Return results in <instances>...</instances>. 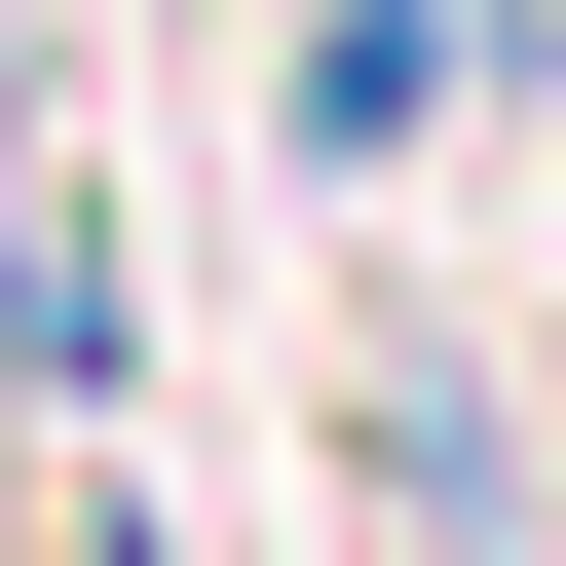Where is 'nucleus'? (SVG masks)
<instances>
[{"instance_id":"2","label":"nucleus","mask_w":566,"mask_h":566,"mask_svg":"<svg viewBox=\"0 0 566 566\" xmlns=\"http://www.w3.org/2000/svg\"><path fill=\"white\" fill-rule=\"evenodd\" d=\"M528 114V0H303V39H264V151H303L340 227L416 189V151H491Z\"/></svg>"},{"instance_id":"3","label":"nucleus","mask_w":566,"mask_h":566,"mask_svg":"<svg viewBox=\"0 0 566 566\" xmlns=\"http://www.w3.org/2000/svg\"><path fill=\"white\" fill-rule=\"evenodd\" d=\"M39 566H189V528H151V453H76V491H39Z\"/></svg>"},{"instance_id":"1","label":"nucleus","mask_w":566,"mask_h":566,"mask_svg":"<svg viewBox=\"0 0 566 566\" xmlns=\"http://www.w3.org/2000/svg\"><path fill=\"white\" fill-rule=\"evenodd\" d=\"M76 453H151V264H114V151L39 114L0 151V491H76Z\"/></svg>"}]
</instances>
